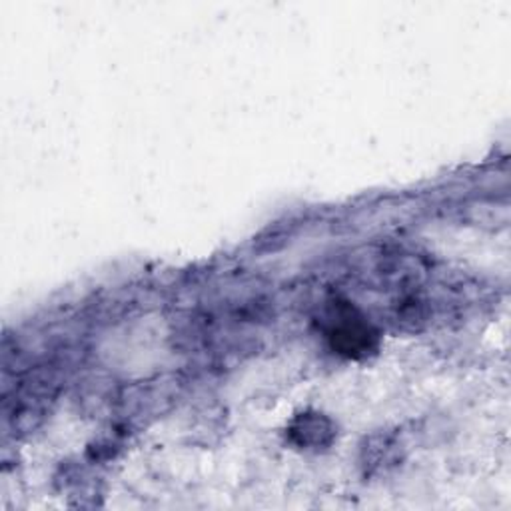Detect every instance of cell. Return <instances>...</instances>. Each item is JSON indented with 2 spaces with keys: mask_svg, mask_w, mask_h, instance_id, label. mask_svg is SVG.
<instances>
[{
  "mask_svg": "<svg viewBox=\"0 0 511 511\" xmlns=\"http://www.w3.org/2000/svg\"><path fill=\"white\" fill-rule=\"evenodd\" d=\"M292 438L298 446H326L332 440V428L324 418L316 416H302L294 423Z\"/></svg>",
  "mask_w": 511,
  "mask_h": 511,
  "instance_id": "6da1fadb",
  "label": "cell"
}]
</instances>
